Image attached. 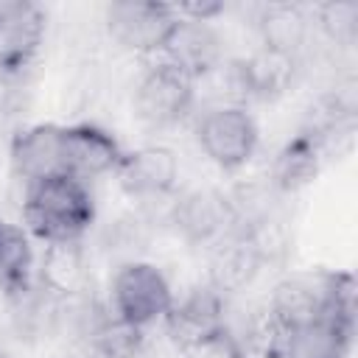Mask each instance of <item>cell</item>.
Here are the masks:
<instances>
[{
  "mask_svg": "<svg viewBox=\"0 0 358 358\" xmlns=\"http://www.w3.org/2000/svg\"><path fill=\"white\" fill-rule=\"evenodd\" d=\"M81 322L90 350L101 358H140L145 350V327L120 319L112 308L90 305Z\"/></svg>",
  "mask_w": 358,
  "mask_h": 358,
  "instance_id": "cell-16",
  "label": "cell"
},
{
  "mask_svg": "<svg viewBox=\"0 0 358 358\" xmlns=\"http://www.w3.org/2000/svg\"><path fill=\"white\" fill-rule=\"evenodd\" d=\"M196 140L213 165L221 171H238L255 157L260 131L246 106L218 103L199 117Z\"/></svg>",
  "mask_w": 358,
  "mask_h": 358,
  "instance_id": "cell-3",
  "label": "cell"
},
{
  "mask_svg": "<svg viewBox=\"0 0 358 358\" xmlns=\"http://www.w3.org/2000/svg\"><path fill=\"white\" fill-rule=\"evenodd\" d=\"M11 168L25 185L64 173L62 171V126L34 123L17 131L11 140Z\"/></svg>",
  "mask_w": 358,
  "mask_h": 358,
  "instance_id": "cell-14",
  "label": "cell"
},
{
  "mask_svg": "<svg viewBox=\"0 0 358 358\" xmlns=\"http://www.w3.org/2000/svg\"><path fill=\"white\" fill-rule=\"evenodd\" d=\"M109 302L120 319L148 330L168 316L173 305V291L168 277L154 263L129 260L112 277Z\"/></svg>",
  "mask_w": 358,
  "mask_h": 358,
  "instance_id": "cell-2",
  "label": "cell"
},
{
  "mask_svg": "<svg viewBox=\"0 0 358 358\" xmlns=\"http://www.w3.org/2000/svg\"><path fill=\"white\" fill-rule=\"evenodd\" d=\"M179 352H182V358H249L241 338L229 327L207 333V336L179 347Z\"/></svg>",
  "mask_w": 358,
  "mask_h": 358,
  "instance_id": "cell-21",
  "label": "cell"
},
{
  "mask_svg": "<svg viewBox=\"0 0 358 358\" xmlns=\"http://www.w3.org/2000/svg\"><path fill=\"white\" fill-rule=\"evenodd\" d=\"M266 266L260 249L255 246V241L235 229L232 235H227L224 241L215 243L213 257H210V285L215 291H221L224 296L246 291L255 277L260 274V268Z\"/></svg>",
  "mask_w": 358,
  "mask_h": 358,
  "instance_id": "cell-15",
  "label": "cell"
},
{
  "mask_svg": "<svg viewBox=\"0 0 358 358\" xmlns=\"http://www.w3.org/2000/svg\"><path fill=\"white\" fill-rule=\"evenodd\" d=\"M196 103V81L168 62L151 64L134 90L137 115L151 126H176Z\"/></svg>",
  "mask_w": 358,
  "mask_h": 358,
  "instance_id": "cell-4",
  "label": "cell"
},
{
  "mask_svg": "<svg viewBox=\"0 0 358 358\" xmlns=\"http://www.w3.org/2000/svg\"><path fill=\"white\" fill-rule=\"evenodd\" d=\"M171 224L193 246H215L235 232V204L218 187H193L179 196L171 210Z\"/></svg>",
  "mask_w": 358,
  "mask_h": 358,
  "instance_id": "cell-6",
  "label": "cell"
},
{
  "mask_svg": "<svg viewBox=\"0 0 358 358\" xmlns=\"http://www.w3.org/2000/svg\"><path fill=\"white\" fill-rule=\"evenodd\" d=\"M162 62L179 67L199 84L224 62V39L213 22L176 17V25L162 48Z\"/></svg>",
  "mask_w": 358,
  "mask_h": 358,
  "instance_id": "cell-10",
  "label": "cell"
},
{
  "mask_svg": "<svg viewBox=\"0 0 358 358\" xmlns=\"http://www.w3.org/2000/svg\"><path fill=\"white\" fill-rule=\"evenodd\" d=\"M48 17L31 0H0V76H22L42 50Z\"/></svg>",
  "mask_w": 358,
  "mask_h": 358,
  "instance_id": "cell-7",
  "label": "cell"
},
{
  "mask_svg": "<svg viewBox=\"0 0 358 358\" xmlns=\"http://www.w3.org/2000/svg\"><path fill=\"white\" fill-rule=\"evenodd\" d=\"M162 322H165L173 344L185 347L207 333L227 327V296L207 282V285L185 294L179 302L173 299V305Z\"/></svg>",
  "mask_w": 358,
  "mask_h": 358,
  "instance_id": "cell-12",
  "label": "cell"
},
{
  "mask_svg": "<svg viewBox=\"0 0 358 358\" xmlns=\"http://www.w3.org/2000/svg\"><path fill=\"white\" fill-rule=\"evenodd\" d=\"M176 14L171 3L157 0H117L106 8V28L117 45L134 53H162Z\"/></svg>",
  "mask_w": 358,
  "mask_h": 358,
  "instance_id": "cell-5",
  "label": "cell"
},
{
  "mask_svg": "<svg viewBox=\"0 0 358 358\" xmlns=\"http://www.w3.org/2000/svg\"><path fill=\"white\" fill-rule=\"evenodd\" d=\"M34 280L48 296H53L59 302L84 296L87 282H90V260H87L81 241L45 243L36 271H34Z\"/></svg>",
  "mask_w": 358,
  "mask_h": 358,
  "instance_id": "cell-11",
  "label": "cell"
},
{
  "mask_svg": "<svg viewBox=\"0 0 358 358\" xmlns=\"http://www.w3.org/2000/svg\"><path fill=\"white\" fill-rule=\"evenodd\" d=\"M257 34L263 48L285 50V53H299V48L308 42L310 34V17L294 6V3H268L260 8L257 17Z\"/></svg>",
  "mask_w": 358,
  "mask_h": 358,
  "instance_id": "cell-19",
  "label": "cell"
},
{
  "mask_svg": "<svg viewBox=\"0 0 358 358\" xmlns=\"http://www.w3.org/2000/svg\"><path fill=\"white\" fill-rule=\"evenodd\" d=\"M316 20L336 45H352L358 36V3L350 0L322 3L316 8Z\"/></svg>",
  "mask_w": 358,
  "mask_h": 358,
  "instance_id": "cell-20",
  "label": "cell"
},
{
  "mask_svg": "<svg viewBox=\"0 0 358 358\" xmlns=\"http://www.w3.org/2000/svg\"><path fill=\"white\" fill-rule=\"evenodd\" d=\"M36 257L25 227L0 221V288L8 296L25 294L36 280Z\"/></svg>",
  "mask_w": 358,
  "mask_h": 358,
  "instance_id": "cell-18",
  "label": "cell"
},
{
  "mask_svg": "<svg viewBox=\"0 0 358 358\" xmlns=\"http://www.w3.org/2000/svg\"><path fill=\"white\" fill-rule=\"evenodd\" d=\"M268 319L288 336L308 327L322 313V277H288L280 280L268 296Z\"/></svg>",
  "mask_w": 358,
  "mask_h": 358,
  "instance_id": "cell-17",
  "label": "cell"
},
{
  "mask_svg": "<svg viewBox=\"0 0 358 358\" xmlns=\"http://www.w3.org/2000/svg\"><path fill=\"white\" fill-rule=\"evenodd\" d=\"M120 187L131 199H162L179 185V157L168 145H140L123 154L120 168L115 171Z\"/></svg>",
  "mask_w": 358,
  "mask_h": 358,
  "instance_id": "cell-9",
  "label": "cell"
},
{
  "mask_svg": "<svg viewBox=\"0 0 358 358\" xmlns=\"http://www.w3.org/2000/svg\"><path fill=\"white\" fill-rule=\"evenodd\" d=\"M95 221V201L87 182L56 173L25 185L22 224L42 243L81 241Z\"/></svg>",
  "mask_w": 358,
  "mask_h": 358,
  "instance_id": "cell-1",
  "label": "cell"
},
{
  "mask_svg": "<svg viewBox=\"0 0 358 358\" xmlns=\"http://www.w3.org/2000/svg\"><path fill=\"white\" fill-rule=\"evenodd\" d=\"M123 148L112 131L95 123L62 126V171L81 182L109 176L123 162Z\"/></svg>",
  "mask_w": 358,
  "mask_h": 358,
  "instance_id": "cell-8",
  "label": "cell"
},
{
  "mask_svg": "<svg viewBox=\"0 0 358 358\" xmlns=\"http://www.w3.org/2000/svg\"><path fill=\"white\" fill-rule=\"evenodd\" d=\"M327 143L322 134H316L313 129H299L294 137H288L268 168V185L277 193H296L305 185H310L322 168Z\"/></svg>",
  "mask_w": 358,
  "mask_h": 358,
  "instance_id": "cell-13",
  "label": "cell"
},
{
  "mask_svg": "<svg viewBox=\"0 0 358 358\" xmlns=\"http://www.w3.org/2000/svg\"><path fill=\"white\" fill-rule=\"evenodd\" d=\"M0 358H11V355H8V352H3V350H0Z\"/></svg>",
  "mask_w": 358,
  "mask_h": 358,
  "instance_id": "cell-23",
  "label": "cell"
},
{
  "mask_svg": "<svg viewBox=\"0 0 358 358\" xmlns=\"http://www.w3.org/2000/svg\"><path fill=\"white\" fill-rule=\"evenodd\" d=\"M173 14L182 20H196V22H213L215 17H221L227 11L224 3L215 0H185V3H171Z\"/></svg>",
  "mask_w": 358,
  "mask_h": 358,
  "instance_id": "cell-22",
  "label": "cell"
}]
</instances>
